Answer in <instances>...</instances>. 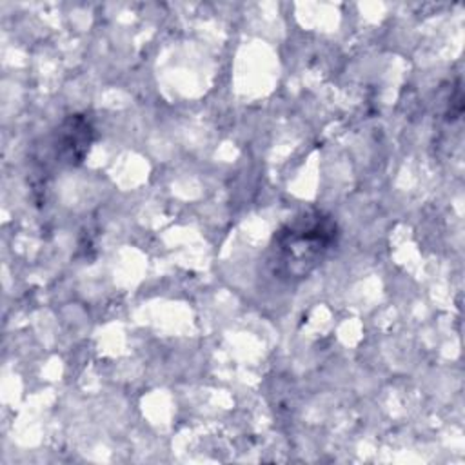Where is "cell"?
<instances>
[{
  "instance_id": "cell-1",
  "label": "cell",
  "mask_w": 465,
  "mask_h": 465,
  "mask_svg": "<svg viewBox=\"0 0 465 465\" xmlns=\"http://www.w3.org/2000/svg\"><path fill=\"white\" fill-rule=\"evenodd\" d=\"M338 222L322 209H307L287 220L272 236L267 265L280 282L307 278L336 247Z\"/></svg>"
},
{
  "instance_id": "cell-2",
  "label": "cell",
  "mask_w": 465,
  "mask_h": 465,
  "mask_svg": "<svg viewBox=\"0 0 465 465\" xmlns=\"http://www.w3.org/2000/svg\"><path fill=\"white\" fill-rule=\"evenodd\" d=\"M94 140V127L87 114H69L54 133V153L58 162L78 165Z\"/></svg>"
}]
</instances>
